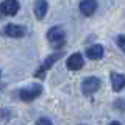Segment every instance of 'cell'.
I'll list each match as a JSON object with an SVG mask.
<instances>
[{"label":"cell","instance_id":"6da1fadb","mask_svg":"<svg viewBox=\"0 0 125 125\" xmlns=\"http://www.w3.org/2000/svg\"><path fill=\"white\" fill-rule=\"evenodd\" d=\"M47 39H49L52 49L61 50L62 47H64V44H66V31H64V28L60 27V25L52 27V28L47 31Z\"/></svg>","mask_w":125,"mask_h":125},{"label":"cell","instance_id":"7a4b0ae2","mask_svg":"<svg viewBox=\"0 0 125 125\" xmlns=\"http://www.w3.org/2000/svg\"><path fill=\"white\" fill-rule=\"evenodd\" d=\"M42 92V86L41 84H31L28 88H22L19 91V97L23 102H33L38 95H41Z\"/></svg>","mask_w":125,"mask_h":125},{"label":"cell","instance_id":"3957f363","mask_svg":"<svg viewBox=\"0 0 125 125\" xmlns=\"http://www.w3.org/2000/svg\"><path fill=\"white\" fill-rule=\"evenodd\" d=\"M100 86H102V81L97 77H86L81 81V91H83L84 95H91V94L99 91Z\"/></svg>","mask_w":125,"mask_h":125},{"label":"cell","instance_id":"277c9868","mask_svg":"<svg viewBox=\"0 0 125 125\" xmlns=\"http://www.w3.org/2000/svg\"><path fill=\"white\" fill-rule=\"evenodd\" d=\"M19 8H21V5H19L17 0H3L0 10H2L3 16H14V14H17Z\"/></svg>","mask_w":125,"mask_h":125},{"label":"cell","instance_id":"5b68a950","mask_svg":"<svg viewBox=\"0 0 125 125\" xmlns=\"http://www.w3.org/2000/svg\"><path fill=\"white\" fill-rule=\"evenodd\" d=\"M3 33L6 34L8 38H22L23 34H25V27L22 25H17V23H8L5 27V30H3Z\"/></svg>","mask_w":125,"mask_h":125},{"label":"cell","instance_id":"8992f818","mask_svg":"<svg viewBox=\"0 0 125 125\" xmlns=\"http://www.w3.org/2000/svg\"><path fill=\"white\" fill-rule=\"evenodd\" d=\"M109 80H111V86H113V91L120 92L125 88V75L119 72H111L109 73Z\"/></svg>","mask_w":125,"mask_h":125},{"label":"cell","instance_id":"52a82bcc","mask_svg":"<svg viewBox=\"0 0 125 125\" xmlns=\"http://www.w3.org/2000/svg\"><path fill=\"white\" fill-rule=\"evenodd\" d=\"M83 64H84V60H83V56H81L80 53L70 55L67 58V61H66V66H67L69 70H80L83 67Z\"/></svg>","mask_w":125,"mask_h":125},{"label":"cell","instance_id":"ba28073f","mask_svg":"<svg viewBox=\"0 0 125 125\" xmlns=\"http://www.w3.org/2000/svg\"><path fill=\"white\" fill-rule=\"evenodd\" d=\"M97 6H99V3H97V0H81L80 2V11L81 14L84 16H92L94 13H95Z\"/></svg>","mask_w":125,"mask_h":125},{"label":"cell","instance_id":"9c48e42d","mask_svg":"<svg viewBox=\"0 0 125 125\" xmlns=\"http://www.w3.org/2000/svg\"><path fill=\"white\" fill-rule=\"evenodd\" d=\"M47 10H49V3L45 0H34V17L38 21H42L45 17Z\"/></svg>","mask_w":125,"mask_h":125},{"label":"cell","instance_id":"30bf717a","mask_svg":"<svg viewBox=\"0 0 125 125\" xmlns=\"http://www.w3.org/2000/svg\"><path fill=\"white\" fill-rule=\"evenodd\" d=\"M103 53H105V49H103L102 44H94L86 50V56H88L89 60H94V61L100 60V58L103 56Z\"/></svg>","mask_w":125,"mask_h":125},{"label":"cell","instance_id":"8fae6325","mask_svg":"<svg viewBox=\"0 0 125 125\" xmlns=\"http://www.w3.org/2000/svg\"><path fill=\"white\" fill-rule=\"evenodd\" d=\"M62 55H64V52H62V50H56L55 53L49 55V56H47L45 60H44V64H42V67H44L45 70H47V69H50V67H52V66L55 64V62H56V61L62 56Z\"/></svg>","mask_w":125,"mask_h":125},{"label":"cell","instance_id":"7c38bea8","mask_svg":"<svg viewBox=\"0 0 125 125\" xmlns=\"http://www.w3.org/2000/svg\"><path fill=\"white\" fill-rule=\"evenodd\" d=\"M114 108L117 111H125V100L124 99H117L114 102Z\"/></svg>","mask_w":125,"mask_h":125},{"label":"cell","instance_id":"4fadbf2b","mask_svg":"<svg viewBox=\"0 0 125 125\" xmlns=\"http://www.w3.org/2000/svg\"><path fill=\"white\" fill-rule=\"evenodd\" d=\"M116 42H117V47H119V49L125 53V36H122V34H120V36H117Z\"/></svg>","mask_w":125,"mask_h":125},{"label":"cell","instance_id":"5bb4252c","mask_svg":"<svg viewBox=\"0 0 125 125\" xmlns=\"http://www.w3.org/2000/svg\"><path fill=\"white\" fill-rule=\"evenodd\" d=\"M38 124H52V120L50 119H39Z\"/></svg>","mask_w":125,"mask_h":125}]
</instances>
